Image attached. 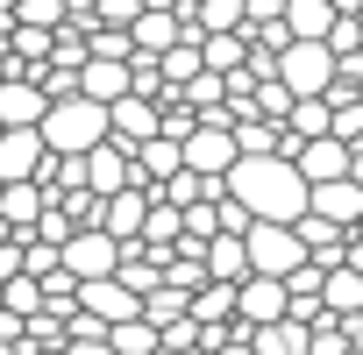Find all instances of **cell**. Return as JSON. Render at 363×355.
Returning a JSON list of instances; mask_svg holds the SVG:
<instances>
[{
  "instance_id": "7",
  "label": "cell",
  "mask_w": 363,
  "mask_h": 355,
  "mask_svg": "<svg viewBox=\"0 0 363 355\" xmlns=\"http://www.w3.org/2000/svg\"><path fill=\"white\" fill-rule=\"evenodd\" d=\"M79 313H93L100 327H128V320H143V298L121 277H100V284H79Z\"/></svg>"
},
{
  "instance_id": "11",
  "label": "cell",
  "mask_w": 363,
  "mask_h": 355,
  "mask_svg": "<svg viewBox=\"0 0 363 355\" xmlns=\"http://www.w3.org/2000/svg\"><path fill=\"white\" fill-rule=\"evenodd\" d=\"M313 214L328 221V228H363V185L356 178H335V185H313Z\"/></svg>"
},
{
  "instance_id": "20",
  "label": "cell",
  "mask_w": 363,
  "mask_h": 355,
  "mask_svg": "<svg viewBox=\"0 0 363 355\" xmlns=\"http://www.w3.org/2000/svg\"><path fill=\"white\" fill-rule=\"evenodd\" d=\"M178 242H186V214H178V206H150L143 249H178Z\"/></svg>"
},
{
  "instance_id": "18",
  "label": "cell",
  "mask_w": 363,
  "mask_h": 355,
  "mask_svg": "<svg viewBox=\"0 0 363 355\" xmlns=\"http://www.w3.org/2000/svg\"><path fill=\"white\" fill-rule=\"evenodd\" d=\"M157 71H164V86H171V93H186V86L207 71V50H200V43H178L171 57H157Z\"/></svg>"
},
{
  "instance_id": "26",
  "label": "cell",
  "mask_w": 363,
  "mask_h": 355,
  "mask_svg": "<svg viewBox=\"0 0 363 355\" xmlns=\"http://www.w3.org/2000/svg\"><path fill=\"white\" fill-rule=\"evenodd\" d=\"M0 192H8V185H0Z\"/></svg>"
},
{
  "instance_id": "5",
  "label": "cell",
  "mask_w": 363,
  "mask_h": 355,
  "mask_svg": "<svg viewBox=\"0 0 363 355\" xmlns=\"http://www.w3.org/2000/svg\"><path fill=\"white\" fill-rule=\"evenodd\" d=\"M121 242L107 235V228H79L72 242H65V270L79 277V284H100V277H121Z\"/></svg>"
},
{
  "instance_id": "16",
  "label": "cell",
  "mask_w": 363,
  "mask_h": 355,
  "mask_svg": "<svg viewBox=\"0 0 363 355\" xmlns=\"http://www.w3.org/2000/svg\"><path fill=\"white\" fill-rule=\"evenodd\" d=\"M285 22H292V43H328L342 15L328 8V0H292V8H285Z\"/></svg>"
},
{
  "instance_id": "3",
  "label": "cell",
  "mask_w": 363,
  "mask_h": 355,
  "mask_svg": "<svg viewBox=\"0 0 363 355\" xmlns=\"http://www.w3.org/2000/svg\"><path fill=\"white\" fill-rule=\"evenodd\" d=\"M242 242H250V270H257V277H278V284H292V277L313 263L306 242H299V228H278V221H257Z\"/></svg>"
},
{
  "instance_id": "6",
  "label": "cell",
  "mask_w": 363,
  "mask_h": 355,
  "mask_svg": "<svg viewBox=\"0 0 363 355\" xmlns=\"http://www.w3.org/2000/svg\"><path fill=\"white\" fill-rule=\"evenodd\" d=\"M50 149H43V135L36 128H8L0 135V185H36V178H50Z\"/></svg>"
},
{
  "instance_id": "22",
  "label": "cell",
  "mask_w": 363,
  "mask_h": 355,
  "mask_svg": "<svg viewBox=\"0 0 363 355\" xmlns=\"http://www.w3.org/2000/svg\"><path fill=\"white\" fill-rule=\"evenodd\" d=\"M65 22V0H22V29H57Z\"/></svg>"
},
{
  "instance_id": "2",
  "label": "cell",
  "mask_w": 363,
  "mask_h": 355,
  "mask_svg": "<svg viewBox=\"0 0 363 355\" xmlns=\"http://www.w3.org/2000/svg\"><path fill=\"white\" fill-rule=\"evenodd\" d=\"M36 135H43V149H50V156H93L100 142H114V114H107L100 100H86V93H79V100H57V107L43 114V128H36Z\"/></svg>"
},
{
  "instance_id": "13",
  "label": "cell",
  "mask_w": 363,
  "mask_h": 355,
  "mask_svg": "<svg viewBox=\"0 0 363 355\" xmlns=\"http://www.w3.org/2000/svg\"><path fill=\"white\" fill-rule=\"evenodd\" d=\"M150 206H157L150 192H121V199H107L100 228H107V235H114L121 249H135V242H143V228H150Z\"/></svg>"
},
{
  "instance_id": "25",
  "label": "cell",
  "mask_w": 363,
  "mask_h": 355,
  "mask_svg": "<svg viewBox=\"0 0 363 355\" xmlns=\"http://www.w3.org/2000/svg\"><path fill=\"white\" fill-rule=\"evenodd\" d=\"M186 8H207V0H186Z\"/></svg>"
},
{
  "instance_id": "9",
  "label": "cell",
  "mask_w": 363,
  "mask_h": 355,
  "mask_svg": "<svg viewBox=\"0 0 363 355\" xmlns=\"http://www.w3.org/2000/svg\"><path fill=\"white\" fill-rule=\"evenodd\" d=\"M43 114H50V93L36 78H8L0 86V128H43Z\"/></svg>"
},
{
  "instance_id": "15",
  "label": "cell",
  "mask_w": 363,
  "mask_h": 355,
  "mask_svg": "<svg viewBox=\"0 0 363 355\" xmlns=\"http://www.w3.org/2000/svg\"><path fill=\"white\" fill-rule=\"evenodd\" d=\"M207 277H214V284H250V277H257V270H250V242H242V235H221V242L207 249Z\"/></svg>"
},
{
  "instance_id": "4",
  "label": "cell",
  "mask_w": 363,
  "mask_h": 355,
  "mask_svg": "<svg viewBox=\"0 0 363 355\" xmlns=\"http://www.w3.org/2000/svg\"><path fill=\"white\" fill-rule=\"evenodd\" d=\"M278 78H285L292 100H328L335 78H342V57H335L328 43H292V50L278 57Z\"/></svg>"
},
{
  "instance_id": "12",
  "label": "cell",
  "mask_w": 363,
  "mask_h": 355,
  "mask_svg": "<svg viewBox=\"0 0 363 355\" xmlns=\"http://www.w3.org/2000/svg\"><path fill=\"white\" fill-rule=\"evenodd\" d=\"M107 114H114V142H121V149H143V142L164 135V107H157V100H121V107H107Z\"/></svg>"
},
{
  "instance_id": "21",
  "label": "cell",
  "mask_w": 363,
  "mask_h": 355,
  "mask_svg": "<svg viewBox=\"0 0 363 355\" xmlns=\"http://www.w3.org/2000/svg\"><path fill=\"white\" fill-rule=\"evenodd\" d=\"M114 355H164V334L150 320H128V327H114Z\"/></svg>"
},
{
  "instance_id": "23",
  "label": "cell",
  "mask_w": 363,
  "mask_h": 355,
  "mask_svg": "<svg viewBox=\"0 0 363 355\" xmlns=\"http://www.w3.org/2000/svg\"><path fill=\"white\" fill-rule=\"evenodd\" d=\"M8 242H22V235H15V228H8V221H0V249H8Z\"/></svg>"
},
{
  "instance_id": "1",
  "label": "cell",
  "mask_w": 363,
  "mask_h": 355,
  "mask_svg": "<svg viewBox=\"0 0 363 355\" xmlns=\"http://www.w3.org/2000/svg\"><path fill=\"white\" fill-rule=\"evenodd\" d=\"M228 192H235L257 221H278V228H299V221L313 214V185L299 178V163H285V156H242V163L228 170Z\"/></svg>"
},
{
  "instance_id": "24",
  "label": "cell",
  "mask_w": 363,
  "mask_h": 355,
  "mask_svg": "<svg viewBox=\"0 0 363 355\" xmlns=\"http://www.w3.org/2000/svg\"><path fill=\"white\" fill-rule=\"evenodd\" d=\"M221 355H257V348H250V341H235V348H221Z\"/></svg>"
},
{
  "instance_id": "10",
  "label": "cell",
  "mask_w": 363,
  "mask_h": 355,
  "mask_svg": "<svg viewBox=\"0 0 363 355\" xmlns=\"http://www.w3.org/2000/svg\"><path fill=\"white\" fill-rule=\"evenodd\" d=\"M292 163H299V178H306V185H335V178H349V170H356V149L328 135V142H306Z\"/></svg>"
},
{
  "instance_id": "19",
  "label": "cell",
  "mask_w": 363,
  "mask_h": 355,
  "mask_svg": "<svg viewBox=\"0 0 363 355\" xmlns=\"http://www.w3.org/2000/svg\"><path fill=\"white\" fill-rule=\"evenodd\" d=\"M0 313H8V320H43V284L36 277H15V284H0Z\"/></svg>"
},
{
  "instance_id": "8",
  "label": "cell",
  "mask_w": 363,
  "mask_h": 355,
  "mask_svg": "<svg viewBox=\"0 0 363 355\" xmlns=\"http://www.w3.org/2000/svg\"><path fill=\"white\" fill-rule=\"evenodd\" d=\"M278 320H292V291H285L278 277H250V284H242V320H235V327L257 334V327H278Z\"/></svg>"
},
{
  "instance_id": "17",
  "label": "cell",
  "mask_w": 363,
  "mask_h": 355,
  "mask_svg": "<svg viewBox=\"0 0 363 355\" xmlns=\"http://www.w3.org/2000/svg\"><path fill=\"white\" fill-rule=\"evenodd\" d=\"M250 348H257V355H313V327L278 320V327H257V334H250Z\"/></svg>"
},
{
  "instance_id": "14",
  "label": "cell",
  "mask_w": 363,
  "mask_h": 355,
  "mask_svg": "<svg viewBox=\"0 0 363 355\" xmlns=\"http://www.w3.org/2000/svg\"><path fill=\"white\" fill-rule=\"evenodd\" d=\"M86 100H100V107H121V100H135V64L86 57Z\"/></svg>"
}]
</instances>
